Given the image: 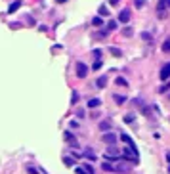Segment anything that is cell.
Instances as JSON below:
<instances>
[{
    "label": "cell",
    "mask_w": 170,
    "mask_h": 174,
    "mask_svg": "<svg viewBox=\"0 0 170 174\" xmlns=\"http://www.w3.org/2000/svg\"><path fill=\"white\" fill-rule=\"evenodd\" d=\"M92 25H94V27H101V25H103V19H101V17H98V15H96V17L92 19Z\"/></svg>",
    "instance_id": "8fae6325"
},
{
    "label": "cell",
    "mask_w": 170,
    "mask_h": 174,
    "mask_svg": "<svg viewBox=\"0 0 170 174\" xmlns=\"http://www.w3.org/2000/svg\"><path fill=\"white\" fill-rule=\"evenodd\" d=\"M75 172H77V174H86V170H84L82 166H79V168H75Z\"/></svg>",
    "instance_id": "4316f807"
},
{
    "label": "cell",
    "mask_w": 170,
    "mask_h": 174,
    "mask_svg": "<svg viewBox=\"0 0 170 174\" xmlns=\"http://www.w3.org/2000/svg\"><path fill=\"white\" fill-rule=\"evenodd\" d=\"M115 82H117L118 86H128V81H126V79H123V77H118V79L115 81Z\"/></svg>",
    "instance_id": "5bb4252c"
},
{
    "label": "cell",
    "mask_w": 170,
    "mask_h": 174,
    "mask_svg": "<svg viewBox=\"0 0 170 174\" xmlns=\"http://www.w3.org/2000/svg\"><path fill=\"white\" fill-rule=\"evenodd\" d=\"M56 2H59V4H63V2H67V0H56Z\"/></svg>",
    "instance_id": "1f68e13d"
},
{
    "label": "cell",
    "mask_w": 170,
    "mask_h": 174,
    "mask_svg": "<svg viewBox=\"0 0 170 174\" xmlns=\"http://www.w3.org/2000/svg\"><path fill=\"white\" fill-rule=\"evenodd\" d=\"M92 69H94V71L101 69V59H96V61H94V65H92Z\"/></svg>",
    "instance_id": "ac0fdd59"
},
{
    "label": "cell",
    "mask_w": 170,
    "mask_h": 174,
    "mask_svg": "<svg viewBox=\"0 0 170 174\" xmlns=\"http://www.w3.org/2000/svg\"><path fill=\"white\" fill-rule=\"evenodd\" d=\"M103 142H105V143H115V142H117V136L111 134V132H107V134H103Z\"/></svg>",
    "instance_id": "ba28073f"
},
{
    "label": "cell",
    "mask_w": 170,
    "mask_h": 174,
    "mask_svg": "<svg viewBox=\"0 0 170 174\" xmlns=\"http://www.w3.org/2000/svg\"><path fill=\"white\" fill-rule=\"evenodd\" d=\"M168 90H170V81H168V82H166V84L159 90V92H161V94H164V92H168Z\"/></svg>",
    "instance_id": "603a6c76"
},
{
    "label": "cell",
    "mask_w": 170,
    "mask_h": 174,
    "mask_svg": "<svg viewBox=\"0 0 170 174\" xmlns=\"http://www.w3.org/2000/svg\"><path fill=\"white\" fill-rule=\"evenodd\" d=\"M63 163H65V166H73L75 165V159L73 157H63Z\"/></svg>",
    "instance_id": "7c38bea8"
},
{
    "label": "cell",
    "mask_w": 170,
    "mask_h": 174,
    "mask_svg": "<svg viewBox=\"0 0 170 174\" xmlns=\"http://www.w3.org/2000/svg\"><path fill=\"white\" fill-rule=\"evenodd\" d=\"M19 8H21V0H15V2H12V4H10V8H8V14H15Z\"/></svg>",
    "instance_id": "277c9868"
},
{
    "label": "cell",
    "mask_w": 170,
    "mask_h": 174,
    "mask_svg": "<svg viewBox=\"0 0 170 174\" xmlns=\"http://www.w3.org/2000/svg\"><path fill=\"white\" fill-rule=\"evenodd\" d=\"M65 140H67L69 143H75V142H77V140H75V136H73L71 132H65Z\"/></svg>",
    "instance_id": "9a60e30c"
},
{
    "label": "cell",
    "mask_w": 170,
    "mask_h": 174,
    "mask_svg": "<svg viewBox=\"0 0 170 174\" xmlns=\"http://www.w3.org/2000/svg\"><path fill=\"white\" fill-rule=\"evenodd\" d=\"M96 86H98V88H100V90H101V88H105V86H107V77H105V75H101V77H100V79H98V81H96Z\"/></svg>",
    "instance_id": "52a82bcc"
},
{
    "label": "cell",
    "mask_w": 170,
    "mask_h": 174,
    "mask_svg": "<svg viewBox=\"0 0 170 174\" xmlns=\"http://www.w3.org/2000/svg\"><path fill=\"white\" fill-rule=\"evenodd\" d=\"M118 2H120V0H109V4H111V6H117Z\"/></svg>",
    "instance_id": "4dcf8cb0"
},
{
    "label": "cell",
    "mask_w": 170,
    "mask_h": 174,
    "mask_svg": "<svg viewBox=\"0 0 170 174\" xmlns=\"http://www.w3.org/2000/svg\"><path fill=\"white\" fill-rule=\"evenodd\" d=\"M124 122H128V124H132V122H134V117H132V115H128V117H124Z\"/></svg>",
    "instance_id": "484cf974"
},
{
    "label": "cell",
    "mask_w": 170,
    "mask_h": 174,
    "mask_svg": "<svg viewBox=\"0 0 170 174\" xmlns=\"http://www.w3.org/2000/svg\"><path fill=\"white\" fill-rule=\"evenodd\" d=\"M109 128H111V122H109V121H101V122H100V130L105 132V130H109Z\"/></svg>",
    "instance_id": "30bf717a"
},
{
    "label": "cell",
    "mask_w": 170,
    "mask_h": 174,
    "mask_svg": "<svg viewBox=\"0 0 170 174\" xmlns=\"http://www.w3.org/2000/svg\"><path fill=\"white\" fill-rule=\"evenodd\" d=\"M103 170H117V166H113L109 163H103Z\"/></svg>",
    "instance_id": "44dd1931"
},
{
    "label": "cell",
    "mask_w": 170,
    "mask_h": 174,
    "mask_svg": "<svg viewBox=\"0 0 170 174\" xmlns=\"http://www.w3.org/2000/svg\"><path fill=\"white\" fill-rule=\"evenodd\" d=\"M77 99H79V94L73 92V96H71V104H77Z\"/></svg>",
    "instance_id": "d4e9b609"
},
{
    "label": "cell",
    "mask_w": 170,
    "mask_h": 174,
    "mask_svg": "<svg viewBox=\"0 0 170 174\" xmlns=\"http://www.w3.org/2000/svg\"><path fill=\"white\" fill-rule=\"evenodd\" d=\"M27 170H29L31 174H36V168H33V166H27Z\"/></svg>",
    "instance_id": "f546056e"
},
{
    "label": "cell",
    "mask_w": 170,
    "mask_h": 174,
    "mask_svg": "<svg viewBox=\"0 0 170 174\" xmlns=\"http://www.w3.org/2000/svg\"><path fill=\"white\" fill-rule=\"evenodd\" d=\"M115 102H117V104H124L126 98H124V96H115Z\"/></svg>",
    "instance_id": "ffe728a7"
},
{
    "label": "cell",
    "mask_w": 170,
    "mask_h": 174,
    "mask_svg": "<svg viewBox=\"0 0 170 174\" xmlns=\"http://www.w3.org/2000/svg\"><path fill=\"white\" fill-rule=\"evenodd\" d=\"M82 168L86 170V174H94V168H92V165H88V163H84V165H82Z\"/></svg>",
    "instance_id": "e0dca14e"
},
{
    "label": "cell",
    "mask_w": 170,
    "mask_h": 174,
    "mask_svg": "<svg viewBox=\"0 0 170 174\" xmlns=\"http://www.w3.org/2000/svg\"><path fill=\"white\" fill-rule=\"evenodd\" d=\"M141 36H143V38H145V40H151V35H149V33H143V35H141Z\"/></svg>",
    "instance_id": "83f0119b"
},
{
    "label": "cell",
    "mask_w": 170,
    "mask_h": 174,
    "mask_svg": "<svg viewBox=\"0 0 170 174\" xmlns=\"http://www.w3.org/2000/svg\"><path fill=\"white\" fill-rule=\"evenodd\" d=\"M82 155H84L86 159H90V161H96V159H98V155H96L90 147H86V149H84V153H82Z\"/></svg>",
    "instance_id": "5b68a950"
},
{
    "label": "cell",
    "mask_w": 170,
    "mask_h": 174,
    "mask_svg": "<svg viewBox=\"0 0 170 174\" xmlns=\"http://www.w3.org/2000/svg\"><path fill=\"white\" fill-rule=\"evenodd\" d=\"M166 8H170V0H159L157 10H159V12H164Z\"/></svg>",
    "instance_id": "8992f818"
},
{
    "label": "cell",
    "mask_w": 170,
    "mask_h": 174,
    "mask_svg": "<svg viewBox=\"0 0 170 174\" xmlns=\"http://www.w3.org/2000/svg\"><path fill=\"white\" fill-rule=\"evenodd\" d=\"M101 105V99L100 98H92L90 102H88V107H100Z\"/></svg>",
    "instance_id": "9c48e42d"
},
{
    "label": "cell",
    "mask_w": 170,
    "mask_h": 174,
    "mask_svg": "<svg viewBox=\"0 0 170 174\" xmlns=\"http://www.w3.org/2000/svg\"><path fill=\"white\" fill-rule=\"evenodd\" d=\"M86 75H88V67L84 63H77V77L79 79H84Z\"/></svg>",
    "instance_id": "7a4b0ae2"
},
{
    "label": "cell",
    "mask_w": 170,
    "mask_h": 174,
    "mask_svg": "<svg viewBox=\"0 0 170 174\" xmlns=\"http://www.w3.org/2000/svg\"><path fill=\"white\" fill-rule=\"evenodd\" d=\"M100 15H109V10H107V6H100Z\"/></svg>",
    "instance_id": "d6986e66"
},
{
    "label": "cell",
    "mask_w": 170,
    "mask_h": 174,
    "mask_svg": "<svg viewBox=\"0 0 170 174\" xmlns=\"http://www.w3.org/2000/svg\"><path fill=\"white\" fill-rule=\"evenodd\" d=\"M132 35V29H124V36H130Z\"/></svg>",
    "instance_id": "f1b7e54d"
},
{
    "label": "cell",
    "mask_w": 170,
    "mask_h": 174,
    "mask_svg": "<svg viewBox=\"0 0 170 174\" xmlns=\"http://www.w3.org/2000/svg\"><path fill=\"white\" fill-rule=\"evenodd\" d=\"M134 4H136V8H143L145 6V0H134Z\"/></svg>",
    "instance_id": "7402d4cb"
},
{
    "label": "cell",
    "mask_w": 170,
    "mask_h": 174,
    "mask_svg": "<svg viewBox=\"0 0 170 174\" xmlns=\"http://www.w3.org/2000/svg\"><path fill=\"white\" fill-rule=\"evenodd\" d=\"M159 77H161V81H168V79H170V63H164V65H162Z\"/></svg>",
    "instance_id": "6da1fadb"
},
{
    "label": "cell",
    "mask_w": 170,
    "mask_h": 174,
    "mask_svg": "<svg viewBox=\"0 0 170 174\" xmlns=\"http://www.w3.org/2000/svg\"><path fill=\"white\" fill-rule=\"evenodd\" d=\"M117 29V21L115 19H111L109 23H107V31H115Z\"/></svg>",
    "instance_id": "4fadbf2b"
},
{
    "label": "cell",
    "mask_w": 170,
    "mask_h": 174,
    "mask_svg": "<svg viewBox=\"0 0 170 174\" xmlns=\"http://www.w3.org/2000/svg\"><path fill=\"white\" fill-rule=\"evenodd\" d=\"M162 52H170V40H166V42L162 44Z\"/></svg>",
    "instance_id": "cb8c5ba5"
},
{
    "label": "cell",
    "mask_w": 170,
    "mask_h": 174,
    "mask_svg": "<svg viewBox=\"0 0 170 174\" xmlns=\"http://www.w3.org/2000/svg\"><path fill=\"white\" fill-rule=\"evenodd\" d=\"M111 54H113L115 58H120V56H123V52H120V50H118V48H115V46L111 48Z\"/></svg>",
    "instance_id": "2e32d148"
},
{
    "label": "cell",
    "mask_w": 170,
    "mask_h": 174,
    "mask_svg": "<svg viewBox=\"0 0 170 174\" xmlns=\"http://www.w3.org/2000/svg\"><path fill=\"white\" fill-rule=\"evenodd\" d=\"M118 21L128 23V21H130V10H120V14H118Z\"/></svg>",
    "instance_id": "3957f363"
}]
</instances>
